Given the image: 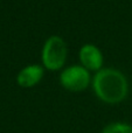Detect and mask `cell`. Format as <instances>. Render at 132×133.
I'll return each instance as SVG.
<instances>
[{"mask_svg":"<svg viewBox=\"0 0 132 133\" xmlns=\"http://www.w3.org/2000/svg\"><path fill=\"white\" fill-rule=\"evenodd\" d=\"M44 70L39 64H30L21 69L16 76V83L21 88H33L42 79Z\"/></svg>","mask_w":132,"mask_h":133,"instance_id":"5b68a950","label":"cell"},{"mask_svg":"<svg viewBox=\"0 0 132 133\" xmlns=\"http://www.w3.org/2000/svg\"><path fill=\"white\" fill-rule=\"evenodd\" d=\"M93 89L96 96L107 104H118L126 98L129 83L124 74L117 69L104 68L94 76Z\"/></svg>","mask_w":132,"mask_h":133,"instance_id":"6da1fadb","label":"cell"},{"mask_svg":"<svg viewBox=\"0 0 132 133\" xmlns=\"http://www.w3.org/2000/svg\"><path fill=\"white\" fill-rule=\"evenodd\" d=\"M42 63L47 70H60L67 61V43L58 35H51L46 40L41 54Z\"/></svg>","mask_w":132,"mask_h":133,"instance_id":"7a4b0ae2","label":"cell"},{"mask_svg":"<svg viewBox=\"0 0 132 133\" xmlns=\"http://www.w3.org/2000/svg\"><path fill=\"white\" fill-rule=\"evenodd\" d=\"M60 83L64 89L69 91H83L90 83V74L83 65L68 66L61 72Z\"/></svg>","mask_w":132,"mask_h":133,"instance_id":"3957f363","label":"cell"},{"mask_svg":"<svg viewBox=\"0 0 132 133\" xmlns=\"http://www.w3.org/2000/svg\"><path fill=\"white\" fill-rule=\"evenodd\" d=\"M80 61L82 65L88 70L98 71L103 66V54L100 50V48L91 43H87L81 47L80 49Z\"/></svg>","mask_w":132,"mask_h":133,"instance_id":"277c9868","label":"cell"},{"mask_svg":"<svg viewBox=\"0 0 132 133\" xmlns=\"http://www.w3.org/2000/svg\"><path fill=\"white\" fill-rule=\"evenodd\" d=\"M102 133H132V126L125 123H112L105 126Z\"/></svg>","mask_w":132,"mask_h":133,"instance_id":"8992f818","label":"cell"}]
</instances>
